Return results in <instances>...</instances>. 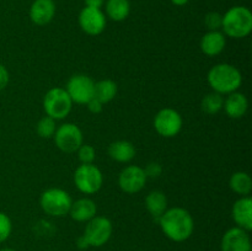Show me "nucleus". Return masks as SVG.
I'll return each mask as SVG.
<instances>
[{
    "instance_id": "obj_4",
    "label": "nucleus",
    "mask_w": 252,
    "mask_h": 251,
    "mask_svg": "<svg viewBox=\"0 0 252 251\" xmlns=\"http://www.w3.org/2000/svg\"><path fill=\"white\" fill-rule=\"evenodd\" d=\"M70 194L62 188H48L41 194L39 204L46 214L51 217H64L70 211Z\"/></svg>"
},
{
    "instance_id": "obj_2",
    "label": "nucleus",
    "mask_w": 252,
    "mask_h": 251,
    "mask_svg": "<svg viewBox=\"0 0 252 251\" xmlns=\"http://www.w3.org/2000/svg\"><path fill=\"white\" fill-rule=\"evenodd\" d=\"M209 86L213 89L214 93L220 95L231 94L238 91L243 84V75L240 70L233 64L219 63L212 66L207 75Z\"/></svg>"
},
{
    "instance_id": "obj_11",
    "label": "nucleus",
    "mask_w": 252,
    "mask_h": 251,
    "mask_svg": "<svg viewBox=\"0 0 252 251\" xmlns=\"http://www.w3.org/2000/svg\"><path fill=\"white\" fill-rule=\"evenodd\" d=\"M147 180V175L143 167L138 165H129L121 171L118 176V185L123 192L133 194L144 188Z\"/></svg>"
},
{
    "instance_id": "obj_32",
    "label": "nucleus",
    "mask_w": 252,
    "mask_h": 251,
    "mask_svg": "<svg viewBox=\"0 0 252 251\" xmlns=\"http://www.w3.org/2000/svg\"><path fill=\"white\" fill-rule=\"evenodd\" d=\"M106 0H85V6L90 7H97V9H101L102 5L105 4Z\"/></svg>"
},
{
    "instance_id": "obj_6",
    "label": "nucleus",
    "mask_w": 252,
    "mask_h": 251,
    "mask_svg": "<svg viewBox=\"0 0 252 251\" xmlns=\"http://www.w3.org/2000/svg\"><path fill=\"white\" fill-rule=\"evenodd\" d=\"M74 182L76 188L85 194H94L103 185V175L94 164H81L74 172Z\"/></svg>"
},
{
    "instance_id": "obj_9",
    "label": "nucleus",
    "mask_w": 252,
    "mask_h": 251,
    "mask_svg": "<svg viewBox=\"0 0 252 251\" xmlns=\"http://www.w3.org/2000/svg\"><path fill=\"white\" fill-rule=\"evenodd\" d=\"M112 231L113 226L110 219L106 218V217L95 216L88 221L83 235L88 240L89 245L100 248L110 240Z\"/></svg>"
},
{
    "instance_id": "obj_17",
    "label": "nucleus",
    "mask_w": 252,
    "mask_h": 251,
    "mask_svg": "<svg viewBox=\"0 0 252 251\" xmlns=\"http://www.w3.org/2000/svg\"><path fill=\"white\" fill-rule=\"evenodd\" d=\"M223 108L229 117L236 120L245 116L249 108V101L244 94L235 91V93L229 94L228 97L224 100Z\"/></svg>"
},
{
    "instance_id": "obj_15",
    "label": "nucleus",
    "mask_w": 252,
    "mask_h": 251,
    "mask_svg": "<svg viewBox=\"0 0 252 251\" xmlns=\"http://www.w3.org/2000/svg\"><path fill=\"white\" fill-rule=\"evenodd\" d=\"M234 221L239 228L246 231L252 229V199L251 197L244 196L234 203L231 211Z\"/></svg>"
},
{
    "instance_id": "obj_16",
    "label": "nucleus",
    "mask_w": 252,
    "mask_h": 251,
    "mask_svg": "<svg viewBox=\"0 0 252 251\" xmlns=\"http://www.w3.org/2000/svg\"><path fill=\"white\" fill-rule=\"evenodd\" d=\"M225 34L220 31H208L201 39L202 52L208 57L220 54L225 48Z\"/></svg>"
},
{
    "instance_id": "obj_31",
    "label": "nucleus",
    "mask_w": 252,
    "mask_h": 251,
    "mask_svg": "<svg viewBox=\"0 0 252 251\" xmlns=\"http://www.w3.org/2000/svg\"><path fill=\"white\" fill-rule=\"evenodd\" d=\"M88 108L90 110V112L93 113H100L103 108V103L100 100H97L96 97H93L88 103Z\"/></svg>"
},
{
    "instance_id": "obj_33",
    "label": "nucleus",
    "mask_w": 252,
    "mask_h": 251,
    "mask_svg": "<svg viewBox=\"0 0 252 251\" xmlns=\"http://www.w3.org/2000/svg\"><path fill=\"white\" fill-rule=\"evenodd\" d=\"M76 245H78V248L80 249V250H86L88 248H90L88 240H86L85 236H84V235H81L80 238L78 239V241H76Z\"/></svg>"
},
{
    "instance_id": "obj_3",
    "label": "nucleus",
    "mask_w": 252,
    "mask_h": 251,
    "mask_svg": "<svg viewBox=\"0 0 252 251\" xmlns=\"http://www.w3.org/2000/svg\"><path fill=\"white\" fill-rule=\"evenodd\" d=\"M221 29L231 38H245L252 31V12L246 6H233L223 15Z\"/></svg>"
},
{
    "instance_id": "obj_7",
    "label": "nucleus",
    "mask_w": 252,
    "mask_h": 251,
    "mask_svg": "<svg viewBox=\"0 0 252 251\" xmlns=\"http://www.w3.org/2000/svg\"><path fill=\"white\" fill-rule=\"evenodd\" d=\"M54 143L57 148L66 154L75 153L83 144V132L74 123H64L59 126L54 133Z\"/></svg>"
},
{
    "instance_id": "obj_23",
    "label": "nucleus",
    "mask_w": 252,
    "mask_h": 251,
    "mask_svg": "<svg viewBox=\"0 0 252 251\" xmlns=\"http://www.w3.org/2000/svg\"><path fill=\"white\" fill-rule=\"evenodd\" d=\"M117 95V84L111 79H103V80L95 83V96L97 100L102 103H107L112 101Z\"/></svg>"
},
{
    "instance_id": "obj_12",
    "label": "nucleus",
    "mask_w": 252,
    "mask_h": 251,
    "mask_svg": "<svg viewBox=\"0 0 252 251\" xmlns=\"http://www.w3.org/2000/svg\"><path fill=\"white\" fill-rule=\"evenodd\" d=\"M106 16L97 7L85 6L79 14V25L85 33L90 36H98L106 29Z\"/></svg>"
},
{
    "instance_id": "obj_28",
    "label": "nucleus",
    "mask_w": 252,
    "mask_h": 251,
    "mask_svg": "<svg viewBox=\"0 0 252 251\" xmlns=\"http://www.w3.org/2000/svg\"><path fill=\"white\" fill-rule=\"evenodd\" d=\"M221 20H223V15L219 12H208L204 17V24L209 31H219L221 29Z\"/></svg>"
},
{
    "instance_id": "obj_21",
    "label": "nucleus",
    "mask_w": 252,
    "mask_h": 251,
    "mask_svg": "<svg viewBox=\"0 0 252 251\" xmlns=\"http://www.w3.org/2000/svg\"><path fill=\"white\" fill-rule=\"evenodd\" d=\"M145 206L148 212L154 217L157 220H159L160 217L164 214L167 209V198L164 192L161 191H152L145 198Z\"/></svg>"
},
{
    "instance_id": "obj_14",
    "label": "nucleus",
    "mask_w": 252,
    "mask_h": 251,
    "mask_svg": "<svg viewBox=\"0 0 252 251\" xmlns=\"http://www.w3.org/2000/svg\"><path fill=\"white\" fill-rule=\"evenodd\" d=\"M56 15V2L53 0H34L30 7V19L37 26H44Z\"/></svg>"
},
{
    "instance_id": "obj_8",
    "label": "nucleus",
    "mask_w": 252,
    "mask_h": 251,
    "mask_svg": "<svg viewBox=\"0 0 252 251\" xmlns=\"http://www.w3.org/2000/svg\"><path fill=\"white\" fill-rule=\"evenodd\" d=\"M65 90L73 103L86 105L95 96V81L85 74H76L69 79Z\"/></svg>"
},
{
    "instance_id": "obj_5",
    "label": "nucleus",
    "mask_w": 252,
    "mask_h": 251,
    "mask_svg": "<svg viewBox=\"0 0 252 251\" xmlns=\"http://www.w3.org/2000/svg\"><path fill=\"white\" fill-rule=\"evenodd\" d=\"M73 101L65 89L53 88L48 90L43 98V108L46 115L53 120H63L70 113Z\"/></svg>"
},
{
    "instance_id": "obj_27",
    "label": "nucleus",
    "mask_w": 252,
    "mask_h": 251,
    "mask_svg": "<svg viewBox=\"0 0 252 251\" xmlns=\"http://www.w3.org/2000/svg\"><path fill=\"white\" fill-rule=\"evenodd\" d=\"M12 230L11 219L4 212H0V244L9 239Z\"/></svg>"
},
{
    "instance_id": "obj_30",
    "label": "nucleus",
    "mask_w": 252,
    "mask_h": 251,
    "mask_svg": "<svg viewBox=\"0 0 252 251\" xmlns=\"http://www.w3.org/2000/svg\"><path fill=\"white\" fill-rule=\"evenodd\" d=\"M9 80H10L9 71H7V69L5 68V65H2V64L0 63V91L4 90V89L6 88L7 84H9Z\"/></svg>"
},
{
    "instance_id": "obj_13",
    "label": "nucleus",
    "mask_w": 252,
    "mask_h": 251,
    "mask_svg": "<svg viewBox=\"0 0 252 251\" xmlns=\"http://www.w3.org/2000/svg\"><path fill=\"white\" fill-rule=\"evenodd\" d=\"M220 249L221 251H251L252 246L249 231L239 226L230 228L221 238Z\"/></svg>"
},
{
    "instance_id": "obj_18",
    "label": "nucleus",
    "mask_w": 252,
    "mask_h": 251,
    "mask_svg": "<svg viewBox=\"0 0 252 251\" xmlns=\"http://www.w3.org/2000/svg\"><path fill=\"white\" fill-rule=\"evenodd\" d=\"M97 207L90 198H80L73 202L69 211V216L76 221H89L96 216Z\"/></svg>"
},
{
    "instance_id": "obj_24",
    "label": "nucleus",
    "mask_w": 252,
    "mask_h": 251,
    "mask_svg": "<svg viewBox=\"0 0 252 251\" xmlns=\"http://www.w3.org/2000/svg\"><path fill=\"white\" fill-rule=\"evenodd\" d=\"M224 98L223 95L218 93H209L203 97L201 102L202 111L207 115H217L223 108Z\"/></svg>"
},
{
    "instance_id": "obj_19",
    "label": "nucleus",
    "mask_w": 252,
    "mask_h": 251,
    "mask_svg": "<svg viewBox=\"0 0 252 251\" xmlns=\"http://www.w3.org/2000/svg\"><path fill=\"white\" fill-rule=\"evenodd\" d=\"M108 155L111 159L118 162H129L135 157V148L128 140H117L108 147Z\"/></svg>"
},
{
    "instance_id": "obj_22",
    "label": "nucleus",
    "mask_w": 252,
    "mask_h": 251,
    "mask_svg": "<svg viewBox=\"0 0 252 251\" xmlns=\"http://www.w3.org/2000/svg\"><path fill=\"white\" fill-rule=\"evenodd\" d=\"M229 186L235 193L240 194L241 197L249 196L252 189V180L248 172L238 171L231 175L229 180Z\"/></svg>"
},
{
    "instance_id": "obj_25",
    "label": "nucleus",
    "mask_w": 252,
    "mask_h": 251,
    "mask_svg": "<svg viewBox=\"0 0 252 251\" xmlns=\"http://www.w3.org/2000/svg\"><path fill=\"white\" fill-rule=\"evenodd\" d=\"M56 120H53L49 116H44L41 120L38 121L36 126L37 134L41 138H51L53 137L54 133H56Z\"/></svg>"
},
{
    "instance_id": "obj_34",
    "label": "nucleus",
    "mask_w": 252,
    "mask_h": 251,
    "mask_svg": "<svg viewBox=\"0 0 252 251\" xmlns=\"http://www.w3.org/2000/svg\"><path fill=\"white\" fill-rule=\"evenodd\" d=\"M189 1V0H171L172 4L176 5V6H184V5H186Z\"/></svg>"
},
{
    "instance_id": "obj_29",
    "label": "nucleus",
    "mask_w": 252,
    "mask_h": 251,
    "mask_svg": "<svg viewBox=\"0 0 252 251\" xmlns=\"http://www.w3.org/2000/svg\"><path fill=\"white\" fill-rule=\"evenodd\" d=\"M147 179H158L161 175L162 167L159 162H149L144 169Z\"/></svg>"
},
{
    "instance_id": "obj_20",
    "label": "nucleus",
    "mask_w": 252,
    "mask_h": 251,
    "mask_svg": "<svg viewBox=\"0 0 252 251\" xmlns=\"http://www.w3.org/2000/svg\"><path fill=\"white\" fill-rule=\"evenodd\" d=\"M106 15L112 21L121 22L128 17L130 12L129 0H106L105 1Z\"/></svg>"
},
{
    "instance_id": "obj_1",
    "label": "nucleus",
    "mask_w": 252,
    "mask_h": 251,
    "mask_svg": "<svg viewBox=\"0 0 252 251\" xmlns=\"http://www.w3.org/2000/svg\"><path fill=\"white\" fill-rule=\"evenodd\" d=\"M162 233L172 241L182 243L191 238L194 230V221L189 211L181 207L166 209L159 218Z\"/></svg>"
},
{
    "instance_id": "obj_10",
    "label": "nucleus",
    "mask_w": 252,
    "mask_h": 251,
    "mask_svg": "<svg viewBox=\"0 0 252 251\" xmlns=\"http://www.w3.org/2000/svg\"><path fill=\"white\" fill-rule=\"evenodd\" d=\"M181 115L174 108H162L154 117V128L161 137L172 138L179 134L182 129Z\"/></svg>"
},
{
    "instance_id": "obj_35",
    "label": "nucleus",
    "mask_w": 252,
    "mask_h": 251,
    "mask_svg": "<svg viewBox=\"0 0 252 251\" xmlns=\"http://www.w3.org/2000/svg\"><path fill=\"white\" fill-rule=\"evenodd\" d=\"M0 251H16V250H14V249H10V248H5V249H1Z\"/></svg>"
},
{
    "instance_id": "obj_26",
    "label": "nucleus",
    "mask_w": 252,
    "mask_h": 251,
    "mask_svg": "<svg viewBox=\"0 0 252 251\" xmlns=\"http://www.w3.org/2000/svg\"><path fill=\"white\" fill-rule=\"evenodd\" d=\"M78 157L81 161V164H93V161L96 157L95 148L89 144H81L78 150Z\"/></svg>"
}]
</instances>
